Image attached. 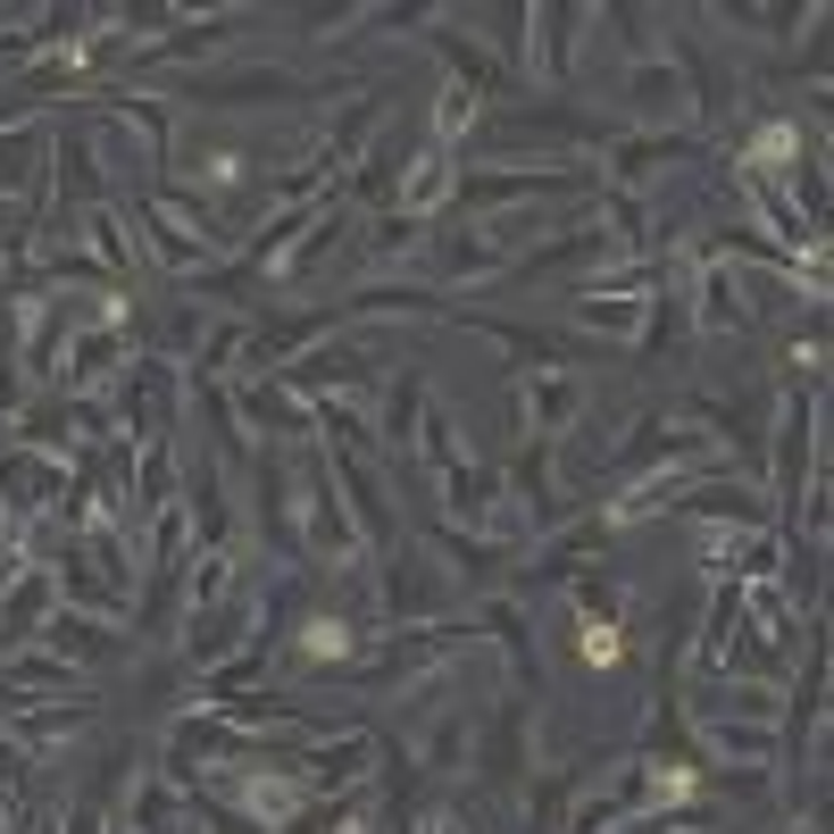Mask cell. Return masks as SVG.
<instances>
[]
</instances>
